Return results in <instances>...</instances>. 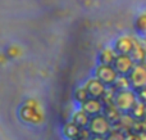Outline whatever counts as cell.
<instances>
[{
    "instance_id": "1",
    "label": "cell",
    "mask_w": 146,
    "mask_h": 140,
    "mask_svg": "<svg viewBox=\"0 0 146 140\" xmlns=\"http://www.w3.org/2000/svg\"><path fill=\"white\" fill-rule=\"evenodd\" d=\"M137 103V95L133 89L117 90L113 97V104L121 111V113H129Z\"/></svg>"
},
{
    "instance_id": "2",
    "label": "cell",
    "mask_w": 146,
    "mask_h": 140,
    "mask_svg": "<svg viewBox=\"0 0 146 140\" xmlns=\"http://www.w3.org/2000/svg\"><path fill=\"white\" fill-rule=\"evenodd\" d=\"M88 130L91 131L92 135H100L106 136L111 131V122L106 118L105 115H96L90 118L88 122Z\"/></svg>"
},
{
    "instance_id": "3",
    "label": "cell",
    "mask_w": 146,
    "mask_h": 140,
    "mask_svg": "<svg viewBox=\"0 0 146 140\" xmlns=\"http://www.w3.org/2000/svg\"><path fill=\"white\" fill-rule=\"evenodd\" d=\"M94 76L98 77L100 81H103L106 86H113V84L115 82L117 77H118V72L115 71L113 64L99 63V66H96V68H95Z\"/></svg>"
},
{
    "instance_id": "4",
    "label": "cell",
    "mask_w": 146,
    "mask_h": 140,
    "mask_svg": "<svg viewBox=\"0 0 146 140\" xmlns=\"http://www.w3.org/2000/svg\"><path fill=\"white\" fill-rule=\"evenodd\" d=\"M129 84L133 90H139L146 86V63H136L128 73Z\"/></svg>"
},
{
    "instance_id": "5",
    "label": "cell",
    "mask_w": 146,
    "mask_h": 140,
    "mask_svg": "<svg viewBox=\"0 0 146 140\" xmlns=\"http://www.w3.org/2000/svg\"><path fill=\"white\" fill-rule=\"evenodd\" d=\"M85 87H86V90H87L90 97L100 98V99H103V98L105 97L106 91H108V89H106L108 86L95 76L90 77V79L85 82Z\"/></svg>"
},
{
    "instance_id": "6",
    "label": "cell",
    "mask_w": 146,
    "mask_h": 140,
    "mask_svg": "<svg viewBox=\"0 0 146 140\" xmlns=\"http://www.w3.org/2000/svg\"><path fill=\"white\" fill-rule=\"evenodd\" d=\"M135 64L136 63L133 62L129 54H118L113 63V67L118 72V75H127L128 76V73L132 71Z\"/></svg>"
},
{
    "instance_id": "7",
    "label": "cell",
    "mask_w": 146,
    "mask_h": 140,
    "mask_svg": "<svg viewBox=\"0 0 146 140\" xmlns=\"http://www.w3.org/2000/svg\"><path fill=\"white\" fill-rule=\"evenodd\" d=\"M135 44H136V40H135L132 36L121 35L115 39L113 48L118 54H131Z\"/></svg>"
},
{
    "instance_id": "8",
    "label": "cell",
    "mask_w": 146,
    "mask_h": 140,
    "mask_svg": "<svg viewBox=\"0 0 146 140\" xmlns=\"http://www.w3.org/2000/svg\"><path fill=\"white\" fill-rule=\"evenodd\" d=\"M81 108H82V109L85 111L88 116H90V117H92V116L100 115V113L103 112L104 111V104H103V102H101L100 98L90 97V98H87L82 104H81Z\"/></svg>"
},
{
    "instance_id": "9",
    "label": "cell",
    "mask_w": 146,
    "mask_h": 140,
    "mask_svg": "<svg viewBox=\"0 0 146 140\" xmlns=\"http://www.w3.org/2000/svg\"><path fill=\"white\" fill-rule=\"evenodd\" d=\"M117 55H118V53H117L115 50H114L113 46H106V48H104L103 50L99 53V63L101 64H113L114 61H115Z\"/></svg>"
},
{
    "instance_id": "10",
    "label": "cell",
    "mask_w": 146,
    "mask_h": 140,
    "mask_svg": "<svg viewBox=\"0 0 146 140\" xmlns=\"http://www.w3.org/2000/svg\"><path fill=\"white\" fill-rule=\"evenodd\" d=\"M81 129H82V127H80V126H77L74 122L69 121V122H67L66 125L63 126V130H62V133H63V136L66 139L77 140L78 136H80Z\"/></svg>"
},
{
    "instance_id": "11",
    "label": "cell",
    "mask_w": 146,
    "mask_h": 140,
    "mask_svg": "<svg viewBox=\"0 0 146 140\" xmlns=\"http://www.w3.org/2000/svg\"><path fill=\"white\" fill-rule=\"evenodd\" d=\"M90 118H91L90 116H88L82 108H80V109H77V111L73 112L72 122H74L76 125L80 126V127H87L88 122H90Z\"/></svg>"
},
{
    "instance_id": "12",
    "label": "cell",
    "mask_w": 146,
    "mask_h": 140,
    "mask_svg": "<svg viewBox=\"0 0 146 140\" xmlns=\"http://www.w3.org/2000/svg\"><path fill=\"white\" fill-rule=\"evenodd\" d=\"M131 58L133 59L135 63H145V57H146V46H144L142 44L137 43L135 44L133 49L131 51Z\"/></svg>"
},
{
    "instance_id": "13",
    "label": "cell",
    "mask_w": 146,
    "mask_h": 140,
    "mask_svg": "<svg viewBox=\"0 0 146 140\" xmlns=\"http://www.w3.org/2000/svg\"><path fill=\"white\" fill-rule=\"evenodd\" d=\"M135 30L141 36H146V12L140 13L135 19Z\"/></svg>"
},
{
    "instance_id": "14",
    "label": "cell",
    "mask_w": 146,
    "mask_h": 140,
    "mask_svg": "<svg viewBox=\"0 0 146 140\" xmlns=\"http://www.w3.org/2000/svg\"><path fill=\"white\" fill-rule=\"evenodd\" d=\"M129 113L136 120H141V118L146 117V104H144L140 100H137V103L133 105V108H132V111Z\"/></svg>"
},
{
    "instance_id": "15",
    "label": "cell",
    "mask_w": 146,
    "mask_h": 140,
    "mask_svg": "<svg viewBox=\"0 0 146 140\" xmlns=\"http://www.w3.org/2000/svg\"><path fill=\"white\" fill-rule=\"evenodd\" d=\"M113 86L117 90H124V89H132L131 84H129V79L127 75H118L115 82L113 84Z\"/></svg>"
},
{
    "instance_id": "16",
    "label": "cell",
    "mask_w": 146,
    "mask_h": 140,
    "mask_svg": "<svg viewBox=\"0 0 146 140\" xmlns=\"http://www.w3.org/2000/svg\"><path fill=\"white\" fill-rule=\"evenodd\" d=\"M119 115H121V111L118 109V108L115 107L114 104H109V105H106V108H105V116H106V118H108L110 122H113V121H118L119 118Z\"/></svg>"
},
{
    "instance_id": "17",
    "label": "cell",
    "mask_w": 146,
    "mask_h": 140,
    "mask_svg": "<svg viewBox=\"0 0 146 140\" xmlns=\"http://www.w3.org/2000/svg\"><path fill=\"white\" fill-rule=\"evenodd\" d=\"M87 98H90V95H88V93H87V90H86L85 85H83V86L77 87V89L74 90V100L77 103L82 104V103L85 102Z\"/></svg>"
},
{
    "instance_id": "18",
    "label": "cell",
    "mask_w": 146,
    "mask_h": 140,
    "mask_svg": "<svg viewBox=\"0 0 146 140\" xmlns=\"http://www.w3.org/2000/svg\"><path fill=\"white\" fill-rule=\"evenodd\" d=\"M106 140H127L126 135L119 130H111L110 133L106 135Z\"/></svg>"
},
{
    "instance_id": "19",
    "label": "cell",
    "mask_w": 146,
    "mask_h": 140,
    "mask_svg": "<svg viewBox=\"0 0 146 140\" xmlns=\"http://www.w3.org/2000/svg\"><path fill=\"white\" fill-rule=\"evenodd\" d=\"M135 91H136V95H137V100H140L144 104H146V86L141 87L139 90H135Z\"/></svg>"
},
{
    "instance_id": "20",
    "label": "cell",
    "mask_w": 146,
    "mask_h": 140,
    "mask_svg": "<svg viewBox=\"0 0 146 140\" xmlns=\"http://www.w3.org/2000/svg\"><path fill=\"white\" fill-rule=\"evenodd\" d=\"M90 140H106V136H100V135H92Z\"/></svg>"
},
{
    "instance_id": "21",
    "label": "cell",
    "mask_w": 146,
    "mask_h": 140,
    "mask_svg": "<svg viewBox=\"0 0 146 140\" xmlns=\"http://www.w3.org/2000/svg\"><path fill=\"white\" fill-rule=\"evenodd\" d=\"M63 140H71V139H66V138H64V139H63Z\"/></svg>"
},
{
    "instance_id": "22",
    "label": "cell",
    "mask_w": 146,
    "mask_h": 140,
    "mask_svg": "<svg viewBox=\"0 0 146 140\" xmlns=\"http://www.w3.org/2000/svg\"><path fill=\"white\" fill-rule=\"evenodd\" d=\"M145 63H146V57H145Z\"/></svg>"
}]
</instances>
